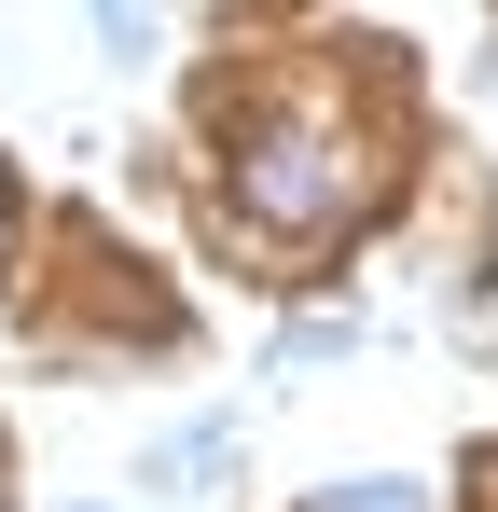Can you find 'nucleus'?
Returning <instances> with one entry per match:
<instances>
[{
	"instance_id": "obj_4",
	"label": "nucleus",
	"mask_w": 498,
	"mask_h": 512,
	"mask_svg": "<svg viewBox=\"0 0 498 512\" xmlns=\"http://www.w3.org/2000/svg\"><path fill=\"white\" fill-rule=\"evenodd\" d=\"M0 250H14V208H0Z\"/></svg>"
},
{
	"instance_id": "obj_3",
	"label": "nucleus",
	"mask_w": 498,
	"mask_h": 512,
	"mask_svg": "<svg viewBox=\"0 0 498 512\" xmlns=\"http://www.w3.org/2000/svg\"><path fill=\"white\" fill-rule=\"evenodd\" d=\"M97 28H111L125 56H139V42H153V0H97Z\"/></svg>"
},
{
	"instance_id": "obj_2",
	"label": "nucleus",
	"mask_w": 498,
	"mask_h": 512,
	"mask_svg": "<svg viewBox=\"0 0 498 512\" xmlns=\"http://www.w3.org/2000/svg\"><path fill=\"white\" fill-rule=\"evenodd\" d=\"M319 512H429V499H415V485H332Z\"/></svg>"
},
{
	"instance_id": "obj_1",
	"label": "nucleus",
	"mask_w": 498,
	"mask_h": 512,
	"mask_svg": "<svg viewBox=\"0 0 498 512\" xmlns=\"http://www.w3.org/2000/svg\"><path fill=\"white\" fill-rule=\"evenodd\" d=\"M236 208L263 222V236H332V222L360 208V153L291 111V125H263V139L236 153Z\"/></svg>"
}]
</instances>
